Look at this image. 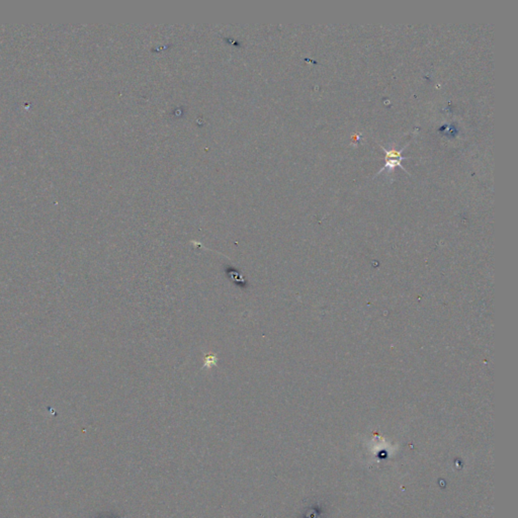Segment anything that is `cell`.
Listing matches in <instances>:
<instances>
[{
    "label": "cell",
    "instance_id": "obj_1",
    "mask_svg": "<svg viewBox=\"0 0 518 518\" xmlns=\"http://www.w3.org/2000/svg\"><path fill=\"white\" fill-rule=\"evenodd\" d=\"M382 148L386 152V164L382 168V170L379 171V174H381V172H383L385 169H390L392 171L397 166L401 167L403 169V171H406L405 168L402 165V160L404 159V157L402 156V153H403L404 149L406 148V146L404 148H402L401 150H399V151H397V150H390V151H388L383 146H382Z\"/></svg>",
    "mask_w": 518,
    "mask_h": 518
}]
</instances>
